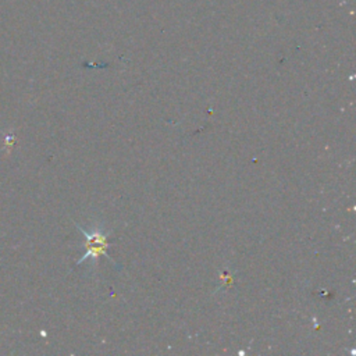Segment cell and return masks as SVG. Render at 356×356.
<instances>
[{
	"instance_id": "6da1fadb",
	"label": "cell",
	"mask_w": 356,
	"mask_h": 356,
	"mask_svg": "<svg viewBox=\"0 0 356 356\" xmlns=\"http://www.w3.org/2000/svg\"><path fill=\"white\" fill-rule=\"evenodd\" d=\"M82 232H83V235L86 236V253H85V256L82 257V259H79L78 260V263H82V261H85V260H88V259H90L92 260V263L93 264H96V261H97V257L100 256V254H107L106 253V249H107V242H106V234L102 231V228H96V229H93V231H85L82 227H78Z\"/></svg>"
}]
</instances>
